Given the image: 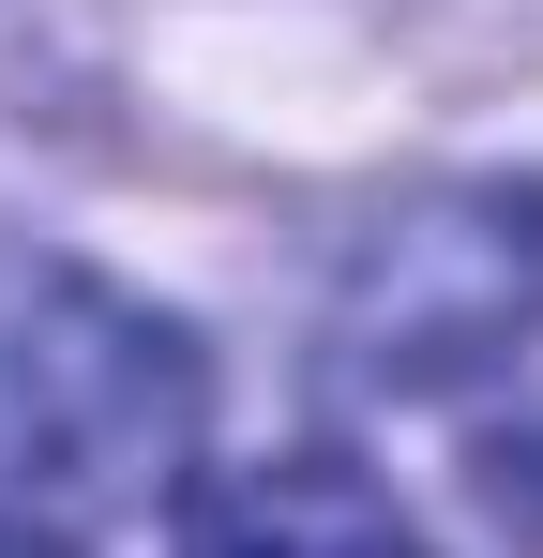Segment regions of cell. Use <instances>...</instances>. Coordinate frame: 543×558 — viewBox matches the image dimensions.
<instances>
[{"label": "cell", "mask_w": 543, "mask_h": 558, "mask_svg": "<svg viewBox=\"0 0 543 558\" xmlns=\"http://www.w3.org/2000/svg\"><path fill=\"white\" fill-rule=\"evenodd\" d=\"M529 332H543V182H438L348 242L333 363L362 392H452Z\"/></svg>", "instance_id": "7a4b0ae2"}, {"label": "cell", "mask_w": 543, "mask_h": 558, "mask_svg": "<svg viewBox=\"0 0 543 558\" xmlns=\"http://www.w3.org/2000/svg\"><path fill=\"white\" fill-rule=\"evenodd\" d=\"M212 377L152 302L90 272H31L0 302V498L31 513H136L196 453Z\"/></svg>", "instance_id": "6da1fadb"}, {"label": "cell", "mask_w": 543, "mask_h": 558, "mask_svg": "<svg viewBox=\"0 0 543 558\" xmlns=\"http://www.w3.org/2000/svg\"><path fill=\"white\" fill-rule=\"evenodd\" d=\"M0 558H76V544H46V529H0Z\"/></svg>", "instance_id": "277c9868"}, {"label": "cell", "mask_w": 543, "mask_h": 558, "mask_svg": "<svg viewBox=\"0 0 543 558\" xmlns=\"http://www.w3.org/2000/svg\"><path fill=\"white\" fill-rule=\"evenodd\" d=\"M181 558H423V529L333 453H287V468H227L181 498Z\"/></svg>", "instance_id": "3957f363"}]
</instances>
